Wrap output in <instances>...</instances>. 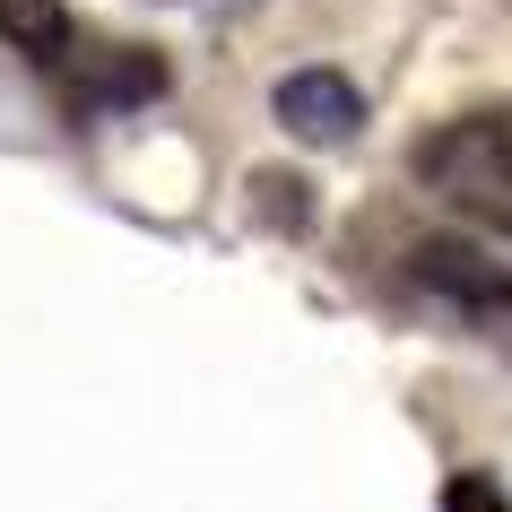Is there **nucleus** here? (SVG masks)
I'll return each instance as SVG.
<instances>
[{
    "instance_id": "obj_2",
    "label": "nucleus",
    "mask_w": 512,
    "mask_h": 512,
    "mask_svg": "<svg viewBox=\"0 0 512 512\" xmlns=\"http://www.w3.org/2000/svg\"><path fill=\"white\" fill-rule=\"evenodd\" d=\"M417 183L443 200V209L478 217L495 235H512V113L478 105V113H452L417 139Z\"/></svg>"
},
{
    "instance_id": "obj_5",
    "label": "nucleus",
    "mask_w": 512,
    "mask_h": 512,
    "mask_svg": "<svg viewBox=\"0 0 512 512\" xmlns=\"http://www.w3.org/2000/svg\"><path fill=\"white\" fill-rule=\"evenodd\" d=\"M443 512H512V495L486 478V469H460V478L443 486Z\"/></svg>"
},
{
    "instance_id": "obj_3",
    "label": "nucleus",
    "mask_w": 512,
    "mask_h": 512,
    "mask_svg": "<svg viewBox=\"0 0 512 512\" xmlns=\"http://www.w3.org/2000/svg\"><path fill=\"white\" fill-rule=\"evenodd\" d=\"M408 287H417V304L434 322H452L460 339L512 356V270L495 252H478L460 235H426V243H408Z\"/></svg>"
},
{
    "instance_id": "obj_4",
    "label": "nucleus",
    "mask_w": 512,
    "mask_h": 512,
    "mask_svg": "<svg viewBox=\"0 0 512 512\" xmlns=\"http://www.w3.org/2000/svg\"><path fill=\"white\" fill-rule=\"evenodd\" d=\"M270 113L304 139V148H339V139L365 131V96H356V79H339V70H287V79L270 87Z\"/></svg>"
},
{
    "instance_id": "obj_1",
    "label": "nucleus",
    "mask_w": 512,
    "mask_h": 512,
    "mask_svg": "<svg viewBox=\"0 0 512 512\" xmlns=\"http://www.w3.org/2000/svg\"><path fill=\"white\" fill-rule=\"evenodd\" d=\"M0 44L27 61L79 122H105V113H131V105H157L165 96V61L79 27L70 0H0Z\"/></svg>"
}]
</instances>
